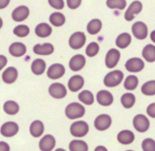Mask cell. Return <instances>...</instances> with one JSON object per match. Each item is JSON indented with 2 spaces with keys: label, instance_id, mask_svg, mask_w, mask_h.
Instances as JSON below:
<instances>
[{
  "label": "cell",
  "instance_id": "cell-1",
  "mask_svg": "<svg viewBox=\"0 0 155 151\" xmlns=\"http://www.w3.org/2000/svg\"><path fill=\"white\" fill-rule=\"evenodd\" d=\"M65 114L68 119H72V120L81 119L85 114V108L79 103H71L65 108Z\"/></svg>",
  "mask_w": 155,
  "mask_h": 151
},
{
  "label": "cell",
  "instance_id": "cell-2",
  "mask_svg": "<svg viewBox=\"0 0 155 151\" xmlns=\"http://www.w3.org/2000/svg\"><path fill=\"white\" fill-rule=\"evenodd\" d=\"M124 78V74L120 70H114L106 74L104 79V84L107 87H115L121 84Z\"/></svg>",
  "mask_w": 155,
  "mask_h": 151
},
{
  "label": "cell",
  "instance_id": "cell-3",
  "mask_svg": "<svg viewBox=\"0 0 155 151\" xmlns=\"http://www.w3.org/2000/svg\"><path fill=\"white\" fill-rule=\"evenodd\" d=\"M89 131V125L84 121H77L71 124L70 127V133L73 137H83L87 134Z\"/></svg>",
  "mask_w": 155,
  "mask_h": 151
},
{
  "label": "cell",
  "instance_id": "cell-4",
  "mask_svg": "<svg viewBox=\"0 0 155 151\" xmlns=\"http://www.w3.org/2000/svg\"><path fill=\"white\" fill-rule=\"evenodd\" d=\"M87 37L84 33L78 31L71 35L68 40L69 46L73 49H80L85 45Z\"/></svg>",
  "mask_w": 155,
  "mask_h": 151
},
{
  "label": "cell",
  "instance_id": "cell-5",
  "mask_svg": "<svg viewBox=\"0 0 155 151\" xmlns=\"http://www.w3.org/2000/svg\"><path fill=\"white\" fill-rule=\"evenodd\" d=\"M133 126L138 132H146L150 127V121L144 115L138 114L133 119Z\"/></svg>",
  "mask_w": 155,
  "mask_h": 151
},
{
  "label": "cell",
  "instance_id": "cell-6",
  "mask_svg": "<svg viewBox=\"0 0 155 151\" xmlns=\"http://www.w3.org/2000/svg\"><path fill=\"white\" fill-rule=\"evenodd\" d=\"M121 53L118 49L112 48L106 54L105 64L108 68H113L120 62Z\"/></svg>",
  "mask_w": 155,
  "mask_h": 151
},
{
  "label": "cell",
  "instance_id": "cell-7",
  "mask_svg": "<svg viewBox=\"0 0 155 151\" xmlns=\"http://www.w3.org/2000/svg\"><path fill=\"white\" fill-rule=\"evenodd\" d=\"M132 32L134 37L140 40H144L147 38L148 29L144 22L136 21L132 26Z\"/></svg>",
  "mask_w": 155,
  "mask_h": 151
},
{
  "label": "cell",
  "instance_id": "cell-8",
  "mask_svg": "<svg viewBox=\"0 0 155 151\" xmlns=\"http://www.w3.org/2000/svg\"><path fill=\"white\" fill-rule=\"evenodd\" d=\"M65 73V68L63 65L55 63L50 65L47 69V77L52 80H57L63 77Z\"/></svg>",
  "mask_w": 155,
  "mask_h": 151
},
{
  "label": "cell",
  "instance_id": "cell-9",
  "mask_svg": "<svg viewBox=\"0 0 155 151\" xmlns=\"http://www.w3.org/2000/svg\"><path fill=\"white\" fill-rule=\"evenodd\" d=\"M49 94L54 99H63L67 95V89L61 83H53L49 87Z\"/></svg>",
  "mask_w": 155,
  "mask_h": 151
},
{
  "label": "cell",
  "instance_id": "cell-10",
  "mask_svg": "<svg viewBox=\"0 0 155 151\" xmlns=\"http://www.w3.org/2000/svg\"><path fill=\"white\" fill-rule=\"evenodd\" d=\"M112 125V118L107 114H101L95 119L94 127L101 131H106Z\"/></svg>",
  "mask_w": 155,
  "mask_h": 151
},
{
  "label": "cell",
  "instance_id": "cell-11",
  "mask_svg": "<svg viewBox=\"0 0 155 151\" xmlns=\"http://www.w3.org/2000/svg\"><path fill=\"white\" fill-rule=\"evenodd\" d=\"M125 68L129 72H139L144 68V62L140 58L134 57L129 59L125 64Z\"/></svg>",
  "mask_w": 155,
  "mask_h": 151
},
{
  "label": "cell",
  "instance_id": "cell-12",
  "mask_svg": "<svg viewBox=\"0 0 155 151\" xmlns=\"http://www.w3.org/2000/svg\"><path fill=\"white\" fill-rule=\"evenodd\" d=\"M19 131V127L16 122H7L1 126L0 132L2 136L5 137H12L18 134Z\"/></svg>",
  "mask_w": 155,
  "mask_h": 151
},
{
  "label": "cell",
  "instance_id": "cell-13",
  "mask_svg": "<svg viewBox=\"0 0 155 151\" xmlns=\"http://www.w3.org/2000/svg\"><path fill=\"white\" fill-rule=\"evenodd\" d=\"M143 8L142 3L139 1H134L129 5L128 9L125 13V19L127 21H131L135 18V15H138L141 11Z\"/></svg>",
  "mask_w": 155,
  "mask_h": 151
},
{
  "label": "cell",
  "instance_id": "cell-14",
  "mask_svg": "<svg viewBox=\"0 0 155 151\" xmlns=\"http://www.w3.org/2000/svg\"><path fill=\"white\" fill-rule=\"evenodd\" d=\"M113 96L107 90H101L97 94V101L102 107H110L113 103Z\"/></svg>",
  "mask_w": 155,
  "mask_h": 151
},
{
  "label": "cell",
  "instance_id": "cell-15",
  "mask_svg": "<svg viewBox=\"0 0 155 151\" xmlns=\"http://www.w3.org/2000/svg\"><path fill=\"white\" fill-rule=\"evenodd\" d=\"M86 64V59L83 55L78 54L73 56L69 61V68L73 71H79Z\"/></svg>",
  "mask_w": 155,
  "mask_h": 151
},
{
  "label": "cell",
  "instance_id": "cell-16",
  "mask_svg": "<svg viewBox=\"0 0 155 151\" xmlns=\"http://www.w3.org/2000/svg\"><path fill=\"white\" fill-rule=\"evenodd\" d=\"M30 15V10L25 5L17 7L12 13V18L16 22H21L26 20Z\"/></svg>",
  "mask_w": 155,
  "mask_h": 151
},
{
  "label": "cell",
  "instance_id": "cell-17",
  "mask_svg": "<svg viewBox=\"0 0 155 151\" xmlns=\"http://www.w3.org/2000/svg\"><path fill=\"white\" fill-rule=\"evenodd\" d=\"M33 51L39 56H50L54 53V46L52 43H46L44 44H36L33 47Z\"/></svg>",
  "mask_w": 155,
  "mask_h": 151
},
{
  "label": "cell",
  "instance_id": "cell-18",
  "mask_svg": "<svg viewBox=\"0 0 155 151\" xmlns=\"http://www.w3.org/2000/svg\"><path fill=\"white\" fill-rule=\"evenodd\" d=\"M56 146V139L51 134L44 136L40 140L39 147L41 151H52Z\"/></svg>",
  "mask_w": 155,
  "mask_h": 151
},
{
  "label": "cell",
  "instance_id": "cell-19",
  "mask_svg": "<svg viewBox=\"0 0 155 151\" xmlns=\"http://www.w3.org/2000/svg\"><path fill=\"white\" fill-rule=\"evenodd\" d=\"M8 52L11 56L15 58H19L26 54L27 47L24 43L21 42H15L9 46Z\"/></svg>",
  "mask_w": 155,
  "mask_h": 151
},
{
  "label": "cell",
  "instance_id": "cell-20",
  "mask_svg": "<svg viewBox=\"0 0 155 151\" xmlns=\"http://www.w3.org/2000/svg\"><path fill=\"white\" fill-rule=\"evenodd\" d=\"M84 85V79L82 76L75 74L70 77L68 82V87L71 92H78L82 89Z\"/></svg>",
  "mask_w": 155,
  "mask_h": 151
},
{
  "label": "cell",
  "instance_id": "cell-21",
  "mask_svg": "<svg viewBox=\"0 0 155 151\" xmlns=\"http://www.w3.org/2000/svg\"><path fill=\"white\" fill-rule=\"evenodd\" d=\"M18 70L15 67L11 66L7 68L3 71L2 74V78L5 84H11L16 81V80L18 79Z\"/></svg>",
  "mask_w": 155,
  "mask_h": 151
},
{
  "label": "cell",
  "instance_id": "cell-22",
  "mask_svg": "<svg viewBox=\"0 0 155 151\" xmlns=\"http://www.w3.org/2000/svg\"><path fill=\"white\" fill-rule=\"evenodd\" d=\"M34 31L37 37H41V38H46L51 35L53 29L48 24L41 23L37 25Z\"/></svg>",
  "mask_w": 155,
  "mask_h": 151
},
{
  "label": "cell",
  "instance_id": "cell-23",
  "mask_svg": "<svg viewBox=\"0 0 155 151\" xmlns=\"http://www.w3.org/2000/svg\"><path fill=\"white\" fill-rule=\"evenodd\" d=\"M117 140L122 144H130L135 140V134L132 131L123 130L121 131L117 135Z\"/></svg>",
  "mask_w": 155,
  "mask_h": 151
},
{
  "label": "cell",
  "instance_id": "cell-24",
  "mask_svg": "<svg viewBox=\"0 0 155 151\" xmlns=\"http://www.w3.org/2000/svg\"><path fill=\"white\" fill-rule=\"evenodd\" d=\"M47 65L44 59H37L31 64V71L35 75H41L46 71Z\"/></svg>",
  "mask_w": 155,
  "mask_h": 151
},
{
  "label": "cell",
  "instance_id": "cell-25",
  "mask_svg": "<svg viewBox=\"0 0 155 151\" xmlns=\"http://www.w3.org/2000/svg\"><path fill=\"white\" fill-rule=\"evenodd\" d=\"M30 133L34 137H41L44 132V125L41 121L35 120L30 125Z\"/></svg>",
  "mask_w": 155,
  "mask_h": 151
},
{
  "label": "cell",
  "instance_id": "cell-26",
  "mask_svg": "<svg viewBox=\"0 0 155 151\" xmlns=\"http://www.w3.org/2000/svg\"><path fill=\"white\" fill-rule=\"evenodd\" d=\"M132 42V36L128 33H123L117 37L116 40V45L120 49H126Z\"/></svg>",
  "mask_w": 155,
  "mask_h": 151
},
{
  "label": "cell",
  "instance_id": "cell-27",
  "mask_svg": "<svg viewBox=\"0 0 155 151\" xmlns=\"http://www.w3.org/2000/svg\"><path fill=\"white\" fill-rule=\"evenodd\" d=\"M102 21L100 19H92L87 25V31L91 35L99 34L102 29Z\"/></svg>",
  "mask_w": 155,
  "mask_h": 151
},
{
  "label": "cell",
  "instance_id": "cell-28",
  "mask_svg": "<svg viewBox=\"0 0 155 151\" xmlns=\"http://www.w3.org/2000/svg\"><path fill=\"white\" fill-rule=\"evenodd\" d=\"M142 56L147 62H155V46L147 44L142 50Z\"/></svg>",
  "mask_w": 155,
  "mask_h": 151
},
{
  "label": "cell",
  "instance_id": "cell-29",
  "mask_svg": "<svg viewBox=\"0 0 155 151\" xmlns=\"http://www.w3.org/2000/svg\"><path fill=\"white\" fill-rule=\"evenodd\" d=\"M19 105L14 100H8L3 105L4 112L10 116L17 114L19 112Z\"/></svg>",
  "mask_w": 155,
  "mask_h": 151
},
{
  "label": "cell",
  "instance_id": "cell-30",
  "mask_svg": "<svg viewBox=\"0 0 155 151\" xmlns=\"http://www.w3.org/2000/svg\"><path fill=\"white\" fill-rule=\"evenodd\" d=\"M135 100H136V99H135V95L132 93L124 94L120 99L122 105L126 109H130L133 107L135 103Z\"/></svg>",
  "mask_w": 155,
  "mask_h": 151
},
{
  "label": "cell",
  "instance_id": "cell-31",
  "mask_svg": "<svg viewBox=\"0 0 155 151\" xmlns=\"http://www.w3.org/2000/svg\"><path fill=\"white\" fill-rule=\"evenodd\" d=\"M78 100L84 105L91 106L94 102V97L90 90H84L78 94Z\"/></svg>",
  "mask_w": 155,
  "mask_h": 151
},
{
  "label": "cell",
  "instance_id": "cell-32",
  "mask_svg": "<svg viewBox=\"0 0 155 151\" xmlns=\"http://www.w3.org/2000/svg\"><path fill=\"white\" fill-rule=\"evenodd\" d=\"M70 151H88V146L84 140H73L69 143Z\"/></svg>",
  "mask_w": 155,
  "mask_h": 151
},
{
  "label": "cell",
  "instance_id": "cell-33",
  "mask_svg": "<svg viewBox=\"0 0 155 151\" xmlns=\"http://www.w3.org/2000/svg\"><path fill=\"white\" fill-rule=\"evenodd\" d=\"M50 21L53 26L59 28L65 23V17L61 12H53L50 16Z\"/></svg>",
  "mask_w": 155,
  "mask_h": 151
},
{
  "label": "cell",
  "instance_id": "cell-34",
  "mask_svg": "<svg viewBox=\"0 0 155 151\" xmlns=\"http://www.w3.org/2000/svg\"><path fill=\"white\" fill-rule=\"evenodd\" d=\"M138 78L135 75H129L124 81V87L128 90H134L138 85Z\"/></svg>",
  "mask_w": 155,
  "mask_h": 151
},
{
  "label": "cell",
  "instance_id": "cell-35",
  "mask_svg": "<svg viewBox=\"0 0 155 151\" xmlns=\"http://www.w3.org/2000/svg\"><path fill=\"white\" fill-rule=\"evenodd\" d=\"M141 93L146 96L155 95V80H149L141 86Z\"/></svg>",
  "mask_w": 155,
  "mask_h": 151
},
{
  "label": "cell",
  "instance_id": "cell-36",
  "mask_svg": "<svg viewBox=\"0 0 155 151\" xmlns=\"http://www.w3.org/2000/svg\"><path fill=\"white\" fill-rule=\"evenodd\" d=\"M126 0H107V5L111 9L123 10L126 7Z\"/></svg>",
  "mask_w": 155,
  "mask_h": 151
},
{
  "label": "cell",
  "instance_id": "cell-37",
  "mask_svg": "<svg viewBox=\"0 0 155 151\" xmlns=\"http://www.w3.org/2000/svg\"><path fill=\"white\" fill-rule=\"evenodd\" d=\"M100 51V46L96 42H91L87 46L85 49V53L88 57L92 58L96 56Z\"/></svg>",
  "mask_w": 155,
  "mask_h": 151
},
{
  "label": "cell",
  "instance_id": "cell-38",
  "mask_svg": "<svg viewBox=\"0 0 155 151\" xmlns=\"http://www.w3.org/2000/svg\"><path fill=\"white\" fill-rule=\"evenodd\" d=\"M13 33L18 37H26L30 34V28L25 25H18L13 30Z\"/></svg>",
  "mask_w": 155,
  "mask_h": 151
},
{
  "label": "cell",
  "instance_id": "cell-39",
  "mask_svg": "<svg viewBox=\"0 0 155 151\" xmlns=\"http://www.w3.org/2000/svg\"><path fill=\"white\" fill-rule=\"evenodd\" d=\"M144 151H155V140L151 138L144 139L141 143Z\"/></svg>",
  "mask_w": 155,
  "mask_h": 151
},
{
  "label": "cell",
  "instance_id": "cell-40",
  "mask_svg": "<svg viewBox=\"0 0 155 151\" xmlns=\"http://www.w3.org/2000/svg\"><path fill=\"white\" fill-rule=\"evenodd\" d=\"M48 2L51 7L57 10L63 9L65 2L63 0H48Z\"/></svg>",
  "mask_w": 155,
  "mask_h": 151
},
{
  "label": "cell",
  "instance_id": "cell-41",
  "mask_svg": "<svg viewBox=\"0 0 155 151\" xmlns=\"http://www.w3.org/2000/svg\"><path fill=\"white\" fill-rule=\"evenodd\" d=\"M81 4V0H67V5L70 9H76Z\"/></svg>",
  "mask_w": 155,
  "mask_h": 151
},
{
  "label": "cell",
  "instance_id": "cell-42",
  "mask_svg": "<svg viewBox=\"0 0 155 151\" xmlns=\"http://www.w3.org/2000/svg\"><path fill=\"white\" fill-rule=\"evenodd\" d=\"M147 114L150 118L155 119V103L150 104L147 108Z\"/></svg>",
  "mask_w": 155,
  "mask_h": 151
},
{
  "label": "cell",
  "instance_id": "cell-43",
  "mask_svg": "<svg viewBox=\"0 0 155 151\" xmlns=\"http://www.w3.org/2000/svg\"><path fill=\"white\" fill-rule=\"evenodd\" d=\"M8 63V59L3 55H0V71L5 68V65Z\"/></svg>",
  "mask_w": 155,
  "mask_h": 151
},
{
  "label": "cell",
  "instance_id": "cell-44",
  "mask_svg": "<svg viewBox=\"0 0 155 151\" xmlns=\"http://www.w3.org/2000/svg\"><path fill=\"white\" fill-rule=\"evenodd\" d=\"M0 151H10L9 145L5 141H0Z\"/></svg>",
  "mask_w": 155,
  "mask_h": 151
},
{
  "label": "cell",
  "instance_id": "cell-45",
  "mask_svg": "<svg viewBox=\"0 0 155 151\" xmlns=\"http://www.w3.org/2000/svg\"><path fill=\"white\" fill-rule=\"evenodd\" d=\"M10 0H0V9H4L8 5Z\"/></svg>",
  "mask_w": 155,
  "mask_h": 151
},
{
  "label": "cell",
  "instance_id": "cell-46",
  "mask_svg": "<svg viewBox=\"0 0 155 151\" xmlns=\"http://www.w3.org/2000/svg\"><path fill=\"white\" fill-rule=\"evenodd\" d=\"M94 151H108V149L104 146H97L95 148Z\"/></svg>",
  "mask_w": 155,
  "mask_h": 151
},
{
  "label": "cell",
  "instance_id": "cell-47",
  "mask_svg": "<svg viewBox=\"0 0 155 151\" xmlns=\"http://www.w3.org/2000/svg\"><path fill=\"white\" fill-rule=\"evenodd\" d=\"M150 40L155 43V31H153L151 33H150Z\"/></svg>",
  "mask_w": 155,
  "mask_h": 151
},
{
  "label": "cell",
  "instance_id": "cell-48",
  "mask_svg": "<svg viewBox=\"0 0 155 151\" xmlns=\"http://www.w3.org/2000/svg\"><path fill=\"white\" fill-rule=\"evenodd\" d=\"M2 26H3V21H2V19L0 18V29L2 28Z\"/></svg>",
  "mask_w": 155,
  "mask_h": 151
},
{
  "label": "cell",
  "instance_id": "cell-49",
  "mask_svg": "<svg viewBox=\"0 0 155 151\" xmlns=\"http://www.w3.org/2000/svg\"><path fill=\"white\" fill-rule=\"evenodd\" d=\"M55 151H66V150L64 149H62V148H59V149H56Z\"/></svg>",
  "mask_w": 155,
  "mask_h": 151
},
{
  "label": "cell",
  "instance_id": "cell-50",
  "mask_svg": "<svg viewBox=\"0 0 155 151\" xmlns=\"http://www.w3.org/2000/svg\"><path fill=\"white\" fill-rule=\"evenodd\" d=\"M126 151H134V150H130V149H129V150H126Z\"/></svg>",
  "mask_w": 155,
  "mask_h": 151
}]
</instances>
